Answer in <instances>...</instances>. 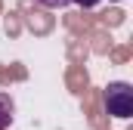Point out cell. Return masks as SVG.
I'll list each match as a JSON object with an SVG mask.
<instances>
[{
    "label": "cell",
    "mask_w": 133,
    "mask_h": 130,
    "mask_svg": "<svg viewBox=\"0 0 133 130\" xmlns=\"http://www.w3.org/2000/svg\"><path fill=\"white\" fill-rule=\"evenodd\" d=\"M105 112L115 118H130L133 115V87L124 81H111L105 87Z\"/></svg>",
    "instance_id": "cell-1"
},
{
    "label": "cell",
    "mask_w": 133,
    "mask_h": 130,
    "mask_svg": "<svg viewBox=\"0 0 133 130\" xmlns=\"http://www.w3.org/2000/svg\"><path fill=\"white\" fill-rule=\"evenodd\" d=\"M12 115H16V102L9 93H0V130H6L12 124Z\"/></svg>",
    "instance_id": "cell-2"
},
{
    "label": "cell",
    "mask_w": 133,
    "mask_h": 130,
    "mask_svg": "<svg viewBox=\"0 0 133 130\" xmlns=\"http://www.w3.org/2000/svg\"><path fill=\"white\" fill-rule=\"evenodd\" d=\"M37 3H43V6H50V9H62V6L71 3V0H37Z\"/></svg>",
    "instance_id": "cell-3"
},
{
    "label": "cell",
    "mask_w": 133,
    "mask_h": 130,
    "mask_svg": "<svg viewBox=\"0 0 133 130\" xmlns=\"http://www.w3.org/2000/svg\"><path fill=\"white\" fill-rule=\"evenodd\" d=\"M71 3H77V6H84V9H90V6H96L99 0H71Z\"/></svg>",
    "instance_id": "cell-4"
},
{
    "label": "cell",
    "mask_w": 133,
    "mask_h": 130,
    "mask_svg": "<svg viewBox=\"0 0 133 130\" xmlns=\"http://www.w3.org/2000/svg\"><path fill=\"white\" fill-rule=\"evenodd\" d=\"M115 3H121V0H115Z\"/></svg>",
    "instance_id": "cell-5"
}]
</instances>
